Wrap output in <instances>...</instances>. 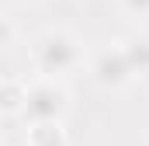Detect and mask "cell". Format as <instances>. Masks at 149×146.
Here are the masks:
<instances>
[{"mask_svg": "<svg viewBox=\"0 0 149 146\" xmlns=\"http://www.w3.org/2000/svg\"><path fill=\"white\" fill-rule=\"evenodd\" d=\"M121 49H125V56H128L135 77H149V35H146V32L128 35L125 42H121Z\"/></svg>", "mask_w": 149, "mask_h": 146, "instance_id": "5b68a950", "label": "cell"}, {"mask_svg": "<svg viewBox=\"0 0 149 146\" xmlns=\"http://www.w3.org/2000/svg\"><path fill=\"white\" fill-rule=\"evenodd\" d=\"M87 77L104 94H121V91H128L139 80L132 63H128V56H125V49H121V42L101 45L97 52H90L87 56Z\"/></svg>", "mask_w": 149, "mask_h": 146, "instance_id": "3957f363", "label": "cell"}, {"mask_svg": "<svg viewBox=\"0 0 149 146\" xmlns=\"http://www.w3.org/2000/svg\"><path fill=\"white\" fill-rule=\"evenodd\" d=\"M0 146H3V139H0Z\"/></svg>", "mask_w": 149, "mask_h": 146, "instance_id": "30bf717a", "label": "cell"}, {"mask_svg": "<svg viewBox=\"0 0 149 146\" xmlns=\"http://www.w3.org/2000/svg\"><path fill=\"white\" fill-rule=\"evenodd\" d=\"M14 38H17V32H14V21H10L7 14H0V56H7V52H10Z\"/></svg>", "mask_w": 149, "mask_h": 146, "instance_id": "ba28073f", "label": "cell"}, {"mask_svg": "<svg viewBox=\"0 0 149 146\" xmlns=\"http://www.w3.org/2000/svg\"><path fill=\"white\" fill-rule=\"evenodd\" d=\"M70 108H73V98H70L66 84L52 80V77H38L31 84H24L17 118L24 125H31V122H66Z\"/></svg>", "mask_w": 149, "mask_h": 146, "instance_id": "7a4b0ae2", "label": "cell"}, {"mask_svg": "<svg viewBox=\"0 0 149 146\" xmlns=\"http://www.w3.org/2000/svg\"><path fill=\"white\" fill-rule=\"evenodd\" d=\"M31 66L38 77L66 80L87 66V49L70 28H45L31 38Z\"/></svg>", "mask_w": 149, "mask_h": 146, "instance_id": "6da1fadb", "label": "cell"}, {"mask_svg": "<svg viewBox=\"0 0 149 146\" xmlns=\"http://www.w3.org/2000/svg\"><path fill=\"white\" fill-rule=\"evenodd\" d=\"M21 98H24V84H7V87L0 91V108L7 111V115L17 118V111H21Z\"/></svg>", "mask_w": 149, "mask_h": 146, "instance_id": "8992f818", "label": "cell"}, {"mask_svg": "<svg viewBox=\"0 0 149 146\" xmlns=\"http://www.w3.org/2000/svg\"><path fill=\"white\" fill-rule=\"evenodd\" d=\"M14 4H21V7H38V4H45V0H14Z\"/></svg>", "mask_w": 149, "mask_h": 146, "instance_id": "9c48e42d", "label": "cell"}, {"mask_svg": "<svg viewBox=\"0 0 149 146\" xmlns=\"http://www.w3.org/2000/svg\"><path fill=\"white\" fill-rule=\"evenodd\" d=\"M118 11L132 21H149V0H114Z\"/></svg>", "mask_w": 149, "mask_h": 146, "instance_id": "52a82bcc", "label": "cell"}, {"mask_svg": "<svg viewBox=\"0 0 149 146\" xmlns=\"http://www.w3.org/2000/svg\"><path fill=\"white\" fill-rule=\"evenodd\" d=\"M24 146H66V122H31Z\"/></svg>", "mask_w": 149, "mask_h": 146, "instance_id": "277c9868", "label": "cell"}]
</instances>
